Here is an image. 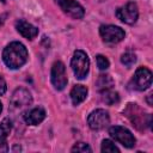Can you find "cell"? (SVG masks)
<instances>
[{
    "instance_id": "6da1fadb",
    "label": "cell",
    "mask_w": 153,
    "mask_h": 153,
    "mask_svg": "<svg viewBox=\"0 0 153 153\" xmlns=\"http://www.w3.org/2000/svg\"><path fill=\"white\" fill-rule=\"evenodd\" d=\"M2 59L11 69L20 68L27 60V50L20 42L10 43L2 51Z\"/></svg>"
},
{
    "instance_id": "44dd1931",
    "label": "cell",
    "mask_w": 153,
    "mask_h": 153,
    "mask_svg": "<svg viewBox=\"0 0 153 153\" xmlns=\"http://www.w3.org/2000/svg\"><path fill=\"white\" fill-rule=\"evenodd\" d=\"M71 151L72 152H92L91 147L87 143H85V142H78V143H75L72 147Z\"/></svg>"
},
{
    "instance_id": "9a60e30c",
    "label": "cell",
    "mask_w": 153,
    "mask_h": 153,
    "mask_svg": "<svg viewBox=\"0 0 153 153\" xmlns=\"http://www.w3.org/2000/svg\"><path fill=\"white\" fill-rule=\"evenodd\" d=\"M12 129V122L10 118H4L0 123V146H5L7 141V136L10 135Z\"/></svg>"
},
{
    "instance_id": "8992f818",
    "label": "cell",
    "mask_w": 153,
    "mask_h": 153,
    "mask_svg": "<svg viewBox=\"0 0 153 153\" xmlns=\"http://www.w3.org/2000/svg\"><path fill=\"white\" fill-rule=\"evenodd\" d=\"M116 17L126 23V24H134L139 17V10L135 2H128L122 7H118L116 11Z\"/></svg>"
},
{
    "instance_id": "52a82bcc",
    "label": "cell",
    "mask_w": 153,
    "mask_h": 153,
    "mask_svg": "<svg viewBox=\"0 0 153 153\" xmlns=\"http://www.w3.org/2000/svg\"><path fill=\"white\" fill-rule=\"evenodd\" d=\"M51 82L54 85V87L59 91L63 90L67 85V75H66V68L65 65L61 61H56L54 62L53 67H51Z\"/></svg>"
},
{
    "instance_id": "2e32d148",
    "label": "cell",
    "mask_w": 153,
    "mask_h": 153,
    "mask_svg": "<svg viewBox=\"0 0 153 153\" xmlns=\"http://www.w3.org/2000/svg\"><path fill=\"white\" fill-rule=\"evenodd\" d=\"M112 85H114V80H112V78L110 75H108V74L99 75V78L97 80V87H98L99 91L103 92L105 90H109V88L112 87Z\"/></svg>"
},
{
    "instance_id": "7c38bea8",
    "label": "cell",
    "mask_w": 153,
    "mask_h": 153,
    "mask_svg": "<svg viewBox=\"0 0 153 153\" xmlns=\"http://www.w3.org/2000/svg\"><path fill=\"white\" fill-rule=\"evenodd\" d=\"M16 29H17V31H18L23 37H25V38H27V39H33V38L38 35V29H37L36 26H33L32 24H30V23L23 20V19L18 20V22L16 23Z\"/></svg>"
},
{
    "instance_id": "3957f363",
    "label": "cell",
    "mask_w": 153,
    "mask_h": 153,
    "mask_svg": "<svg viewBox=\"0 0 153 153\" xmlns=\"http://www.w3.org/2000/svg\"><path fill=\"white\" fill-rule=\"evenodd\" d=\"M109 134L111 137H114L116 141H118L121 145H123L127 148H131L133 146H135L136 140H135L134 135L124 127H121V126L110 127Z\"/></svg>"
},
{
    "instance_id": "5bb4252c",
    "label": "cell",
    "mask_w": 153,
    "mask_h": 153,
    "mask_svg": "<svg viewBox=\"0 0 153 153\" xmlns=\"http://www.w3.org/2000/svg\"><path fill=\"white\" fill-rule=\"evenodd\" d=\"M87 87L84 85H75L71 91V99L74 105L80 104L87 97Z\"/></svg>"
},
{
    "instance_id": "277c9868",
    "label": "cell",
    "mask_w": 153,
    "mask_h": 153,
    "mask_svg": "<svg viewBox=\"0 0 153 153\" xmlns=\"http://www.w3.org/2000/svg\"><path fill=\"white\" fill-rule=\"evenodd\" d=\"M133 87L137 91H145L152 85V72L146 67H140L136 69L133 80Z\"/></svg>"
},
{
    "instance_id": "5b68a950",
    "label": "cell",
    "mask_w": 153,
    "mask_h": 153,
    "mask_svg": "<svg viewBox=\"0 0 153 153\" xmlns=\"http://www.w3.org/2000/svg\"><path fill=\"white\" fill-rule=\"evenodd\" d=\"M126 116L130 120V122L133 123V126H135L137 129H143L145 126L148 123L146 122V118L149 115H143V111L136 105V104H128L127 109L124 110Z\"/></svg>"
},
{
    "instance_id": "603a6c76",
    "label": "cell",
    "mask_w": 153,
    "mask_h": 153,
    "mask_svg": "<svg viewBox=\"0 0 153 153\" xmlns=\"http://www.w3.org/2000/svg\"><path fill=\"white\" fill-rule=\"evenodd\" d=\"M1 110H2V104L0 103V112H1Z\"/></svg>"
},
{
    "instance_id": "ac0fdd59",
    "label": "cell",
    "mask_w": 153,
    "mask_h": 153,
    "mask_svg": "<svg viewBox=\"0 0 153 153\" xmlns=\"http://www.w3.org/2000/svg\"><path fill=\"white\" fill-rule=\"evenodd\" d=\"M102 152H105V153H118L120 149L116 147V145L111 140L105 139L102 142Z\"/></svg>"
},
{
    "instance_id": "30bf717a",
    "label": "cell",
    "mask_w": 153,
    "mask_h": 153,
    "mask_svg": "<svg viewBox=\"0 0 153 153\" xmlns=\"http://www.w3.org/2000/svg\"><path fill=\"white\" fill-rule=\"evenodd\" d=\"M55 1L65 13H67L69 17L74 19H80L85 14L84 7L75 0H55Z\"/></svg>"
},
{
    "instance_id": "7a4b0ae2",
    "label": "cell",
    "mask_w": 153,
    "mask_h": 153,
    "mask_svg": "<svg viewBox=\"0 0 153 153\" xmlns=\"http://www.w3.org/2000/svg\"><path fill=\"white\" fill-rule=\"evenodd\" d=\"M71 66L76 79H85L90 69V60L86 53L82 50H75L71 61Z\"/></svg>"
},
{
    "instance_id": "9c48e42d",
    "label": "cell",
    "mask_w": 153,
    "mask_h": 153,
    "mask_svg": "<svg viewBox=\"0 0 153 153\" xmlns=\"http://www.w3.org/2000/svg\"><path fill=\"white\" fill-rule=\"evenodd\" d=\"M110 122L109 114L104 109H97L92 111L87 117V123L91 129L93 130H100L105 128Z\"/></svg>"
},
{
    "instance_id": "7402d4cb",
    "label": "cell",
    "mask_w": 153,
    "mask_h": 153,
    "mask_svg": "<svg viewBox=\"0 0 153 153\" xmlns=\"http://www.w3.org/2000/svg\"><path fill=\"white\" fill-rule=\"evenodd\" d=\"M5 92H6V82H5V80L2 79V76L0 75V96L4 94Z\"/></svg>"
},
{
    "instance_id": "8fae6325",
    "label": "cell",
    "mask_w": 153,
    "mask_h": 153,
    "mask_svg": "<svg viewBox=\"0 0 153 153\" xmlns=\"http://www.w3.org/2000/svg\"><path fill=\"white\" fill-rule=\"evenodd\" d=\"M32 102V97L30 92L25 88H17L11 98V105L13 109H22L25 106H29Z\"/></svg>"
},
{
    "instance_id": "ffe728a7",
    "label": "cell",
    "mask_w": 153,
    "mask_h": 153,
    "mask_svg": "<svg viewBox=\"0 0 153 153\" xmlns=\"http://www.w3.org/2000/svg\"><path fill=\"white\" fill-rule=\"evenodd\" d=\"M97 66H98V68L100 69V71H105V69H108L109 68V66H110V62H109V60L105 57V56H103V55H97Z\"/></svg>"
},
{
    "instance_id": "ba28073f",
    "label": "cell",
    "mask_w": 153,
    "mask_h": 153,
    "mask_svg": "<svg viewBox=\"0 0 153 153\" xmlns=\"http://www.w3.org/2000/svg\"><path fill=\"white\" fill-rule=\"evenodd\" d=\"M99 33L106 43H118L124 38V31L115 25H102L99 27Z\"/></svg>"
},
{
    "instance_id": "4fadbf2b",
    "label": "cell",
    "mask_w": 153,
    "mask_h": 153,
    "mask_svg": "<svg viewBox=\"0 0 153 153\" xmlns=\"http://www.w3.org/2000/svg\"><path fill=\"white\" fill-rule=\"evenodd\" d=\"M44 118H45V111L41 106L33 108V109L26 111L25 115H24V121L27 124H31V126H36V124L41 123Z\"/></svg>"
},
{
    "instance_id": "e0dca14e",
    "label": "cell",
    "mask_w": 153,
    "mask_h": 153,
    "mask_svg": "<svg viewBox=\"0 0 153 153\" xmlns=\"http://www.w3.org/2000/svg\"><path fill=\"white\" fill-rule=\"evenodd\" d=\"M103 100L106 104L112 105V104H115V103H117L120 100V96H118L117 92L111 91V88H109V90L103 91Z\"/></svg>"
},
{
    "instance_id": "d6986e66",
    "label": "cell",
    "mask_w": 153,
    "mask_h": 153,
    "mask_svg": "<svg viewBox=\"0 0 153 153\" xmlns=\"http://www.w3.org/2000/svg\"><path fill=\"white\" fill-rule=\"evenodd\" d=\"M135 61H136V56H135V54L131 53V51H127V53H124V54L121 56V62H122L124 66H127V67H131V66L135 63Z\"/></svg>"
}]
</instances>
